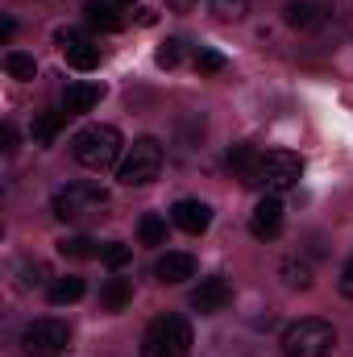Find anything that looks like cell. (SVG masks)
<instances>
[{"label": "cell", "mask_w": 353, "mask_h": 357, "mask_svg": "<svg viewBox=\"0 0 353 357\" xmlns=\"http://www.w3.org/2000/svg\"><path fill=\"white\" fill-rule=\"evenodd\" d=\"M50 212H54L59 220H67V225L96 220V216H104V212H108V191H104L100 183H91V178L67 183V187H59V191H54Z\"/></svg>", "instance_id": "6da1fadb"}, {"label": "cell", "mask_w": 353, "mask_h": 357, "mask_svg": "<svg viewBox=\"0 0 353 357\" xmlns=\"http://www.w3.org/2000/svg\"><path fill=\"white\" fill-rule=\"evenodd\" d=\"M121 133L112 129V125H88V129H80L75 137H71V154H75V162L84 167V171H108V167H117V158H121Z\"/></svg>", "instance_id": "7a4b0ae2"}, {"label": "cell", "mask_w": 353, "mask_h": 357, "mask_svg": "<svg viewBox=\"0 0 353 357\" xmlns=\"http://www.w3.org/2000/svg\"><path fill=\"white\" fill-rule=\"evenodd\" d=\"M278 349H283V357H329L337 349V328L329 320H316V316L295 320L283 328Z\"/></svg>", "instance_id": "3957f363"}, {"label": "cell", "mask_w": 353, "mask_h": 357, "mask_svg": "<svg viewBox=\"0 0 353 357\" xmlns=\"http://www.w3.org/2000/svg\"><path fill=\"white\" fill-rule=\"evenodd\" d=\"M303 178V158L291 154V150H266L258 154V167L250 171V187H262V191H291L295 183Z\"/></svg>", "instance_id": "277c9868"}, {"label": "cell", "mask_w": 353, "mask_h": 357, "mask_svg": "<svg viewBox=\"0 0 353 357\" xmlns=\"http://www.w3.org/2000/svg\"><path fill=\"white\" fill-rule=\"evenodd\" d=\"M142 357H191V324L183 316H158L142 337Z\"/></svg>", "instance_id": "5b68a950"}, {"label": "cell", "mask_w": 353, "mask_h": 357, "mask_svg": "<svg viewBox=\"0 0 353 357\" xmlns=\"http://www.w3.org/2000/svg\"><path fill=\"white\" fill-rule=\"evenodd\" d=\"M158 175H163V146H158L154 137H137V142L129 146V154L121 158L117 178H121L125 187H146V183H154Z\"/></svg>", "instance_id": "8992f818"}, {"label": "cell", "mask_w": 353, "mask_h": 357, "mask_svg": "<svg viewBox=\"0 0 353 357\" xmlns=\"http://www.w3.org/2000/svg\"><path fill=\"white\" fill-rule=\"evenodd\" d=\"M71 345V328L54 316H42V320H29L21 328V349L29 357H59Z\"/></svg>", "instance_id": "52a82bcc"}, {"label": "cell", "mask_w": 353, "mask_h": 357, "mask_svg": "<svg viewBox=\"0 0 353 357\" xmlns=\"http://www.w3.org/2000/svg\"><path fill=\"white\" fill-rule=\"evenodd\" d=\"M59 50H63L67 67H75V71H96L100 67V46L80 29H63L59 33Z\"/></svg>", "instance_id": "ba28073f"}, {"label": "cell", "mask_w": 353, "mask_h": 357, "mask_svg": "<svg viewBox=\"0 0 353 357\" xmlns=\"http://www.w3.org/2000/svg\"><path fill=\"white\" fill-rule=\"evenodd\" d=\"M191 312H200V316H216V312H225L229 303H233V287H229V278H204L195 291H191Z\"/></svg>", "instance_id": "9c48e42d"}, {"label": "cell", "mask_w": 353, "mask_h": 357, "mask_svg": "<svg viewBox=\"0 0 353 357\" xmlns=\"http://www.w3.org/2000/svg\"><path fill=\"white\" fill-rule=\"evenodd\" d=\"M250 233H254L258 241H274V237L283 233V199H278L274 191H262V199L254 204V212H250Z\"/></svg>", "instance_id": "30bf717a"}, {"label": "cell", "mask_w": 353, "mask_h": 357, "mask_svg": "<svg viewBox=\"0 0 353 357\" xmlns=\"http://www.w3.org/2000/svg\"><path fill=\"white\" fill-rule=\"evenodd\" d=\"M171 220H175V229L200 237V233L212 225V208H208L204 199H179L175 208H171Z\"/></svg>", "instance_id": "8fae6325"}, {"label": "cell", "mask_w": 353, "mask_h": 357, "mask_svg": "<svg viewBox=\"0 0 353 357\" xmlns=\"http://www.w3.org/2000/svg\"><path fill=\"white\" fill-rule=\"evenodd\" d=\"M104 100V84H91V79H80L63 91V112L67 116H80V112H91L96 104Z\"/></svg>", "instance_id": "7c38bea8"}, {"label": "cell", "mask_w": 353, "mask_h": 357, "mask_svg": "<svg viewBox=\"0 0 353 357\" xmlns=\"http://www.w3.org/2000/svg\"><path fill=\"white\" fill-rule=\"evenodd\" d=\"M195 258L191 254H179V250H167L158 262H154V278L158 282H187V278H195Z\"/></svg>", "instance_id": "4fadbf2b"}, {"label": "cell", "mask_w": 353, "mask_h": 357, "mask_svg": "<svg viewBox=\"0 0 353 357\" xmlns=\"http://www.w3.org/2000/svg\"><path fill=\"white\" fill-rule=\"evenodd\" d=\"M283 21H287L291 29H316V25L324 21V13H320V4H316V0H287Z\"/></svg>", "instance_id": "5bb4252c"}, {"label": "cell", "mask_w": 353, "mask_h": 357, "mask_svg": "<svg viewBox=\"0 0 353 357\" xmlns=\"http://www.w3.org/2000/svg\"><path fill=\"white\" fill-rule=\"evenodd\" d=\"M84 13H88V25H96V29H104V33H117V29L125 25L112 0H88V4H84Z\"/></svg>", "instance_id": "9a60e30c"}, {"label": "cell", "mask_w": 353, "mask_h": 357, "mask_svg": "<svg viewBox=\"0 0 353 357\" xmlns=\"http://www.w3.org/2000/svg\"><path fill=\"white\" fill-rule=\"evenodd\" d=\"M100 303H104L108 312H125V307L133 303V282H129V278H108V282L100 287Z\"/></svg>", "instance_id": "2e32d148"}, {"label": "cell", "mask_w": 353, "mask_h": 357, "mask_svg": "<svg viewBox=\"0 0 353 357\" xmlns=\"http://www.w3.org/2000/svg\"><path fill=\"white\" fill-rule=\"evenodd\" d=\"M278 278H283L287 291H308L312 287V266L299 262V258H283L278 262Z\"/></svg>", "instance_id": "e0dca14e"}, {"label": "cell", "mask_w": 353, "mask_h": 357, "mask_svg": "<svg viewBox=\"0 0 353 357\" xmlns=\"http://www.w3.org/2000/svg\"><path fill=\"white\" fill-rule=\"evenodd\" d=\"M59 254L71 258V262H88V258H100L104 250L91 241L88 233H75V237H63V241H59Z\"/></svg>", "instance_id": "ac0fdd59"}, {"label": "cell", "mask_w": 353, "mask_h": 357, "mask_svg": "<svg viewBox=\"0 0 353 357\" xmlns=\"http://www.w3.org/2000/svg\"><path fill=\"white\" fill-rule=\"evenodd\" d=\"M88 295V282L84 278H59V282H50V303L54 307H63V303H75V299H84Z\"/></svg>", "instance_id": "d6986e66"}, {"label": "cell", "mask_w": 353, "mask_h": 357, "mask_svg": "<svg viewBox=\"0 0 353 357\" xmlns=\"http://www.w3.org/2000/svg\"><path fill=\"white\" fill-rule=\"evenodd\" d=\"M63 125H67V112H42V116L33 121V146H50Z\"/></svg>", "instance_id": "ffe728a7"}, {"label": "cell", "mask_w": 353, "mask_h": 357, "mask_svg": "<svg viewBox=\"0 0 353 357\" xmlns=\"http://www.w3.org/2000/svg\"><path fill=\"white\" fill-rule=\"evenodd\" d=\"M137 241H142V245H167V220H163L158 212H146V216L137 220Z\"/></svg>", "instance_id": "44dd1931"}, {"label": "cell", "mask_w": 353, "mask_h": 357, "mask_svg": "<svg viewBox=\"0 0 353 357\" xmlns=\"http://www.w3.org/2000/svg\"><path fill=\"white\" fill-rule=\"evenodd\" d=\"M4 71L25 84V79L38 75V63H33V54H25V50H8V54H4Z\"/></svg>", "instance_id": "7402d4cb"}, {"label": "cell", "mask_w": 353, "mask_h": 357, "mask_svg": "<svg viewBox=\"0 0 353 357\" xmlns=\"http://www.w3.org/2000/svg\"><path fill=\"white\" fill-rule=\"evenodd\" d=\"M229 167H233L241 178H250V171L258 167V150H254L250 142H237V146H229Z\"/></svg>", "instance_id": "603a6c76"}, {"label": "cell", "mask_w": 353, "mask_h": 357, "mask_svg": "<svg viewBox=\"0 0 353 357\" xmlns=\"http://www.w3.org/2000/svg\"><path fill=\"white\" fill-rule=\"evenodd\" d=\"M250 4H254V0H212V13H216L220 21H241V17L250 13Z\"/></svg>", "instance_id": "cb8c5ba5"}, {"label": "cell", "mask_w": 353, "mask_h": 357, "mask_svg": "<svg viewBox=\"0 0 353 357\" xmlns=\"http://www.w3.org/2000/svg\"><path fill=\"white\" fill-rule=\"evenodd\" d=\"M195 71H200V75L225 71V54H220V50H200V54H195Z\"/></svg>", "instance_id": "d4e9b609"}, {"label": "cell", "mask_w": 353, "mask_h": 357, "mask_svg": "<svg viewBox=\"0 0 353 357\" xmlns=\"http://www.w3.org/2000/svg\"><path fill=\"white\" fill-rule=\"evenodd\" d=\"M100 258H104V266H108V270H121L129 258H133V250H129V245H121V241H112V245H104V254H100Z\"/></svg>", "instance_id": "484cf974"}, {"label": "cell", "mask_w": 353, "mask_h": 357, "mask_svg": "<svg viewBox=\"0 0 353 357\" xmlns=\"http://www.w3.org/2000/svg\"><path fill=\"white\" fill-rule=\"evenodd\" d=\"M179 59H183V38H167L158 50V67H179Z\"/></svg>", "instance_id": "4316f807"}, {"label": "cell", "mask_w": 353, "mask_h": 357, "mask_svg": "<svg viewBox=\"0 0 353 357\" xmlns=\"http://www.w3.org/2000/svg\"><path fill=\"white\" fill-rule=\"evenodd\" d=\"M337 287H341V295L345 299H353V258L341 266V278H337Z\"/></svg>", "instance_id": "83f0119b"}, {"label": "cell", "mask_w": 353, "mask_h": 357, "mask_svg": "<svg viewBox=\"0 0 353 357\" xmlns=\"http://www.w3.org/2000/svg\"><path fill=\"white\" fill-rule=\"evenodd\" d=\"M0 137H4V154H17V129H13V125H4V129H0Z\"/></svg>", "instance_id": "f1b7e54d"}, {"label": "cell", "mask_w": 353, "mask_h": 357, "mask_svg": "<svg viewBox=\"0 0 353 357\" xmlns=\"http://www.w3.org/2000/svg\"><path fill=\"white\" fill-rule=\"evenodd\" d=\"M13 33H17V21H13V17H4V21H0V42H8Z\"/></svg>", "instance_id": "f546056e"}, {"label": "cell", "mask_w": 353, "mask_h": 357, "mask_svg": "<svg viewBox=\"0 0 353 357\" xmlns=\"http://www.w3.org/2000/svg\"><path fill=\"white\" fill-rule=\"evenodd\" d=\"M167 4H171V8H179V13H187V8H191L195 0H167Z\"/></svg>", "instance_id": "4dcf8cb0"}, {"label": "cell", "mask_w": 353, "mask_h": 357, "mask_svg": "<svg viewBox=\"0 0 353 357\" xmlns=\"http://www.w3.org/2000/svg\"><path fill=\"white\" fill-rule=\"evenodd\" d=\"M125 4H133V0H125Z\"/></svg>", "instance_id": "1f68e13d"}]
</instances>
